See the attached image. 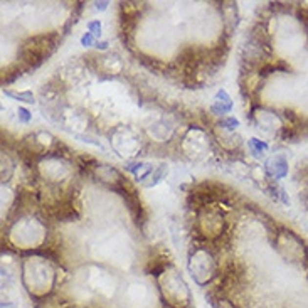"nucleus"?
<instances>
[{
    "label": "nucleus",
    "mask_w": 308,
    "mask_h": 308,
    "mask_svg": "<svg viewBox=\"0 0 308 308\" xmlns=\"http://www.w3.org/2000/svg\"><path fill=\"white\" fill-rule=\"evenodd\" d=\"M268 172L275 178H283L288 174V165L283 157H275L268 162Z\"/></svg>",
    "instance_id": "nucleus-1"
},
{
    "label": "nucleus",
    "mask_w": 308,
    "mask_h": 308,
    "mask_svg": "<svg viewBox=\"0 0 308 308\" xmlns=\"http://www.w3.org/2000/svg\"><path fill=\"white\" fill-rule=\"evenodd\" d=\"M248 145H249L251 152H253L254 155H260L261 152L268 150V145H266L264 142H261V140H258V138H251L248 142Z\"/></svg>",
    "instance_id": "nucleus-2"
},
{
    "label": "nucleus",
    "mask_w": 308,
    "mask_h": 308,
    "mask_svg": "<svg viewBox=\"0 0 308 308\" xmlns=\"http://www.w3.org/2000/svg\"><path fill=\"white\" fill-rule=\"evenodd\" d=\"M5 94L9 96L17 98L19 101H25V103H34V94L30 91H24V93H12V91H5Z\"/></svg>",
    "instance_id": "nucleus-3"
},
{
    "label": "nucleus",
    "mask_w": 308,
    "mask_h": 308,
    "mask_svg": "<svg viewBox=\"0 0 308 308\" xmlns=\"http://www.w3.org/2000/svg\"><path fill=\"white\" fill-rule=\"evenodd\" d=\"M88 30L93 34L94 37H100L101 36V22L100 21H91L88 22Z\"/></svg>",
    "instance_id": "nucleus-4"
},
{
    "label": "nucleus",
    "mask_w": 308,
    "mask_h": 308,
    "mask_svg": "<svg viewBox=\"0 0 308 308\" xmlns=\"http://www.w3.org/2000/svg\"><path fill=\"white\" fill-rule=\"evenodd\" d=\"M222 125L227 128V130H234V128L239 127V121L236 120V118H227V120H224Z\"/></svg>",
    "instance_id": "nucleus-5"
},
{
    "label": "nucleus",
    "mask_w": 308,
    "mask_h": 308,
    "mask_svg": "<svg viewBox=\"0 0 308 308\" xmlns=\"http://www.w3.org/2000/svg\"><path fill=\"white\" fill-rule=\"evenodd\" d=\"M94 43V36L91 32H86L85 36L81 37V44L83 45H86V47H89V45H93Z\"/></svg>",
    "instance_id": "nucleus-6"
},
{
    "label": "nucleus",
    "mask_w": 308,
    "mask_h": 308,
    "mask_svg": "<svg viewBox=\"0 0 308 308\" xmlns=\"http://www.w3.org/2000/svg\"><path fill=\"white\" fill-rule=\"evenodd\" d=\"M17 113H19V120H21L22 123H27V121L30 120V113L25 108H19Z\"/></svg>",
    "instance_id": "nucleus-7"
},
{
    "label": "nucleus",
    "mask_w": 308,
    "mask_h": 308,
    "mask_svg": "<svg viewBox=\"0 0 308 308\" xmlns=\"http://www.w3.org/2000/svg\"><path fill=\"white\" fill-rule=\"evenodd\" d=\"M163 170H165V169H163V167H160V169H158L157 172H155L154 176H152V182H150L148 185H155V184H157V182L160 180V177L163 176Z\"/></svg>",
    "instance_id": "nucleus-8"
},
{
    "label": "nucleus",
    "mask_w": 308,
    "mask_h": 308,
    "mask_svg": "<svg viewBox=\"0 0 308 308\" xmlns=\"http://www.w3.org/2000/svg\"><path fill=\"white\" fill-rule=\"evenodd\" d=\"M108 7V2H96V10H105Z\"/></svg>",
    "instance_id": "nucleus-9"
},
{
    "label": "nucleus",
    "mask_w": 308,
    "mask_h": 308,
    "mask_svg": "<svg viewBox=\"0 0 308 308\" xmlns=\"http://www.w3.org/2000/svg\"><path fill=\"white\" fill-rule=\"evenodd\" d=\"M96 47L98 49H106V47H108V44H106V43H100V44H96Z\"/></svg>",
    "instance_id": "nucleus-10"
}]
</instances>
